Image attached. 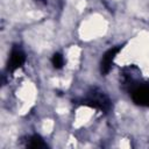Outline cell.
<instances>
[{"mask_svg": "<svg viewBox=\"0 0 149 149\" xmlns=\"http://www.w3.org/2000/svg\"><path fill=\"white\" fill-rule=\"evenodd\" d=\"M81 105H85V106H88L91 108L102 111V112L109 111V108L112 106L109 98L104 92H101L97 88H93L87 93L85 99L81 101Z\"/></svg>", "mask_w": 149, "mask_h": 149, "instance_id": "obj_1", "label": "cell"}, {"mask_svg": "<svg viewBox=\"0 0 149 149\" xmlns=\"http://www.w3.org/2000/svg\"><path fill=\"white\" fill-rule=\"evenodd\" d=\"M120 74L122 78V85L125 87H127L129 91H132L134 87H136L139 84H141V83H139L140 70L134 65H129V66L125 68Z\"/></svg>", "mask_w": 149, "mask_h": 149, "instance_id": "obj_2", "label": "cell"}, {"mask_svg": "<svg viewBox=\"0 0 149 149\" xmlns=\"http://www.w3.org/2000/svg\"><path fill=\"white\" fill-rule=\"evenodd\" d=\"M130 95L136 105L149 107V84H139L130 91Z\"/></svg>", "mask_w": 149, "mask_h": 149, "instance_id": "obj_3", "label": "cell"}, {"mask_svg": "<svg viewBox=\"0 0 149 149\" xmlns=\"http://www.w3.org/2000/svg\"><path fill=\"white\" fill-rule=\"evenodd\" d=\"M122 49V45H118V47H114V48H111L109 50H107L102 58H101V62H100V72L101 74H107L112 68V64H113V61L115 59L116 55L120 52V50Z\"/></svg>", "mask_w": 149, "mask_h": 149, "instance_id": "obj_4", "label": "cell"}, {"mask_svg": "<svg viewBox=\"0 0 149 149\" xmlns=\"http://www.w3.org/2000/svg\"><path fill=\"white\" fill-rule=\"evenodd\" d=\"M26 62V55L20 48H13L9 59H8V70L10 72H14L19 68H21Z\"/></svg>", "mask_w": 149, "mask_h": 149, "instance_id": "obj_5", "label": "cell"}, {"mask_svg": "<svg viewBox=\"0 0 149 149\" xmlns=\"http://www.w3.org/2000/svg\"><path fill=\"white\" fill-rule=\"evenodd\" d=\"M28 148H33V149H40V148H47V143L42 140L41 136L38 135H34L29 139V142L27 143Z\"/></svg>", "mask_w": 149, "mask_h": 149, "instance_id": "obj_6", "label": "cell"}, {"mask_svg": "<svg viewBox=\"0 0 149 149\" xmlns=\"http://www.w3.org/2000/svg\"><path fill=\"white\" fill-rule=\"evenodd\" d=\"M51 63H52V65H54L55 69H61V68H63V65H64V58H63V56H62L61 54L56 52V54L52 55Z\"/></svg>", "mask_w": 149, "mask_h": 149, "instance_id": "obj_7", "label": "cell"}]
</instances>
